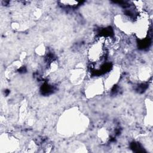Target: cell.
I'll use <instances>...</instances> for the list:
<instances>
[{"label": "cell", "instance_id": "277c9868", "mask_svg": "<svg viewBox=\"0 0 153 153\" xmlns=\"http://www.w3.org/2000/svg\"><path fill=\"white\" fill-rule=\"evenodd\" d=\"M120 77V69L118 67H114L105 78L104 85L106 88L111 89L118 82Z\"/></svg>", "mask_w": 153, "mask_h": 153}, {"label": "cell", "instance_id": "3957f363", "mask_svg": "<svg viewBox=\"0 0 153 153\" xmlns=\"http://www.w3.org/2000/svg\"><path fill=\"white\" fill-rule=\"evenodd\" d=\"M133 22L134 19L127 14H118L114 18V25L126 35L133 34Z\"/></svg>", "mask_w": 153, "mask_h": 153}, {"label": "cell", "instance_id": "7a4b0ae2", "mask_svg": "<svg viewBox=\"0 0 153 153\" xmlns=\"http://www.w3.org/2000/svg\"><path fill=\"white\" fill-rule=\"evenodd\" d=\"M106 47L105 39L100 38L92 43L87 51V57L90 63L94 65L100 64L106 57Z\"/></svg>", "mask_w": 153, "mask_h": 153}, {"label": "cell", "instance_id": "5b68a950", "mask_svg": "<svg viewBox=\"0 0 153 153\" xmlns=\"http://www.w3.org/2000/svg\"><path fill=\"white\" fill-rule=\"evenodd\" d=\"M100 79H93L88 83L87 85V88H85V91H87V94L90 97H92L97 95L100 90L102 91L103 85L100 82Z\"/></svg>", "mask_w": 153, "mask_h": 153}, {"label": "cell", "instance_id": "6da1fadb", "mask_svg": "<svg viewBox=\"0 0 153 153\" xmlns=\"http://www.w3.org/2000/svg\"><path fill=\"white\" fill-rule=\"evenodd\" d=\"M148 13L140 11L134 17L133 22V34L139 39H144L149 33L151 20Z\"/></svg>", "mask_w": 153, "mask_h": 153}, {"label": "cell", "instance_id": "8992f818", "mask_svg": "<svg viewBox=\"0 0 153 153\" xmlns=\"http://www.w3.org/2000/svg\"><path fill=\"white\" fill-rule=\"evenodd\" d=\"M61 3L69 7H74L76 5L78 4V1H61Z\"/></svg>", "mask_w": 153, "mask_h": 153}]
</instances>
